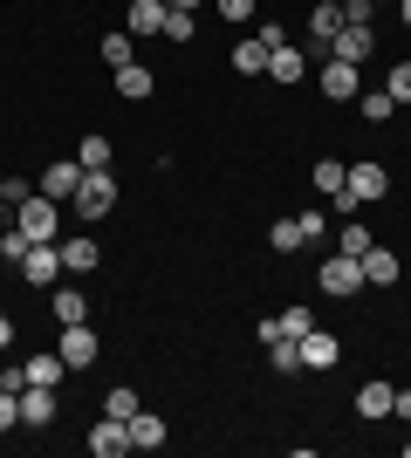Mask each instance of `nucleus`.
<instances>
[{
  "label": "nucleus",
  "mask_w": 411,
  "mask_h": 458,
  "mask_svg": "<svg viewBox=\"0 0 411 458\" xmlns=\"http://www.w3.org/2000/svg\"><path fill=\"white\" fill-rule=\"evenodd\" d=\"M14 226L28 233V240H62V199H48V191H28L14 206Z\"/></svg>",
  "instance_id": "nucleus-1"
},
{
  "label": "nucleus",
  "mask_w": 411,
  "mask_h": 458,
  "mask_svg": "<svg viewBox=\"0 0 411 458\" xmlns=\"http://www.w3.org/2000/svg\"><path fill=\"white\" fill-rule=\"evenodd\" d=\"M315 281H322V294H330V301H350L356 287H364V260H350V253H330V260L315 267Z\"/></svg>",
  "instance_id": "nucleus-2"
},
{
  "label": "nucleus",
  "mask_w": 411,
  "mask_h": 458,
  "mask_svg": "<svg viewBox=\"0 0 411 458\" xmlns=\"http://www.w3.org/2000/svg\"><path fill=\"white\" fill-rule=\"evenodd\" d=\"M69 206H76V219H103V212L117 206V178L110 172H82V185H76Z\"/></svg>",
  "instance_id": "nucleus-3"
},
{
  "label": "nucleus",
  "mask_w": 411,
  "mask_h": 458,
  "mask_svg": "<svg viewBox=\"0 0 411 458\" xmlns=\"http://www.w3.org/2000/svg\"><path fill=\"white\" fill-rule=\"evenodd\" d=\"M62 274H69V267H62V247H56V240H35V247L21 253V281H28V287H56Z\"/></svg>",
  "instance_id": "nucleus-4"
},
{
  "label": "nucleus",
  "mask_w": 411,
  "mask_h": 458,
  "mask_svg": "<svg viewBox=\"0 0 411 458\" xmlns=\"http://www.w3.org/2000/svg\"><path fill=\"white\" fill-rule=\"evenodd\" d=\"M343 35V0H315L309 7V55L330 62V41Z\"/></svg>",
  "instance_id": "nucleus-5"
},
{
  "label": "nucleus",
  "mask_w": 411,
  "mask_h": 458,
  "mask_svg": "<svg viewBox=\"0 0 411 458\" xmlns=\"http://www.w3.org/2000/svg\"><path fill=\"white\" fill-rule=\"evenodd\" d=\"M330 55H336V62H356V69H364V62L377 55V21H343V35L330 41Z\"/></svg>",
  "instance_id": "nucleus-6"
},
{
  "label": "nucleus",
  "mask_w": 411,
  "mask_h": 458,
  "mask_svg": "<svg viewBox=\"0 0 411 458\" xmlns=\"http://www.w3.org/2000/svg\"><path fill=\"white\" fill-rule=\"evenodd\" d=\"M315 89L330 96V103H356V96H364V76H356V62H322V76H315Z\"/></svg>",
  "instance_id": "nucleus-7"
},
{
  "label": "nucleus",
  "mask_w": 411,
  "mask_h": 458,
  "mask_svg": "<svg viewBox=\"0 0 411 458\" xmlns=\"http://www.w3.org/2000/svg\"><path fill=\"white\" fill-rule=\"evenodd\" d=\"M295 349H302V369H315V377L343 363V343H336L330 328H309V335H302V343H295Z\"/></svg>",
  "instance_id": "nucleus-8"
},
{
  "label": "nucleus",
  "mask_w": 411,
  "mask_h": 458,
  "mask_svg": "<svg viewBox=\"0 0 411 458\" xmlns=\"http://www.w3.org/2000/svg\"><path fill=\"white\" fill-rule=\"evenodd\" d=\"M90 452H97V458H124V452H131V424L103 411V418L90 424Z\"/></svg>",
  "instance_id": "nucleus-9"
},
{
  "label": "nucleus",
  "mask_w": 411,
  "mask_h": 458,
  "mask_svg": "<svg viewBox=\"0 0 411 458\" xmlns=\"http://www.w3.org/2000/svg\"><path fill=\"white\" fill-rule=\"evenodd\" d=\"M309 76V48H268V82H281V89H295V82Z\"/></svg>",
  "instance_id": "nucleus-10"
},
{
  "label": "nucleus",
  "mask_w": 411,
  "mask_h": 458,
  "mask_svg": "<svg viewBox=\"0 0 411 458\" xmlns=\"http://www.w3.org/2000/svg\"><path fill=\"white\" fill-rule=\"evenodd\" d=\"M21 424H28V431H48V424H56V390H48V383H28V390H21Z\"/></svg>",
  "instance_id": "nucleus-11"
},
{
  "label": "nucleus",
  "mask_w": 411,
  "mask_h": 458,
  "mask_svg": "<svg viewBox=\"0 0 411 458\" xmlns=\"http://www.w3.org/2000/svg\"><path fill=\"white\" fill-rule=\"evenodd\" d=\"M62 363H69V369H90V363H97V328H90V322H76V328H62Z\"/></svg>",
  "instance_id": "nucleus-12"
},
{
  "label": "nucleus",
  "mask_w": 411,
  "mask_h": 458,
  "mask_svg": "<svg viewBox=\"0 0 411 458\" xmlns=\"http://www.w3.org/2000/svg\"><path fill=\"white\" fill-rule=\"evenodd\" d=\"M124 35H165V0H131V14H124Z\"/></svg>",
  "instance_id": "nucleus-13"
},
{
  "label": "nucleus",
  "mask_w": 411,
  "mask_h": 458,
  "mask_svg": "<svg viewBox=\"0 0 411 458\" xmlns=\"http://www.w3.org/2000/svg\"><path fill=\"white\" fill-rule=\"evenodd\" d=\"M76 185H82V165H76V157L41 165V191H48V199H76Z\"/></svg>",
  "instance_id": "nucleus-14"
},
{
  "label": "nucleus",
  "mask_w": 411,
  "mask_h": 458,
  "mask_svg": "<svg viewBox=\"0 0 411 458\" xmlns=\"http://www.w3.org/2000/svg\"><path fill=\"white\" fill-rule=\"evenodd\" d=\"M21 369H28V383H48V390H56V383L69 377V363H62V349H35V356H28Z\"/></svg>",
  "instance_id": "nucleus-15"
},
{
  "label": "nucleus",
  "mask_w": 411,
  "mask_h": 458,
  "mask_svg": "<svg viewBox=\"0 0 411 458\" xmlns=\"http://www.w3.org/2000/svg\"><path fill=\"white\" fill-rule=\"evenodd\" d=\"M165 445V418L158 411H131V452H158Z\"/></svg>",
  "instance_id": "nucleus-16"
},
{
  "label": "nucleus",
  "mask_w": 411,
  "mask_h": 458,
  "mask_svg": "<svg viewBox=\"0 0 411 458\" xmlns=\"http://www.w3.org/2000/svg\"><path fill=\"white\" fill-rule=\"evenodd\" d=\"M398 274H405V267H398L391 247H371V253H364V287H391Z\"/></svg>",
  "instance_id": "nucleus-17"
},
{
  "label": "nucleus",
  "mask_w": 411,
  "mask_h": 458,
  "mask_svg": "<svg viewBox=\"0 0 411 458\" xmlns=\"http://www.w3.org/2000/svg\"><path fill=\"white\" fill-rule=\"evenodd\" d=\"M56 247H62V267H69V274L97 267V233H76V240H56Z\"/></svg>",
  "instance_id": "nucleus-18"
},
{
  "label": "nucleus",
  "mask_w": 411,
  "mask_h": 458,
  "mask_svg": "<svg viewBox=\"0 0 411 458\" xmlns=\"http://www.w3.org/2000/svg\"><path fill=\"white\" fill-rule=\"evenodd\" d=\"M391 397H398V390H391V383H364V390H356V418H391Z\"/></svg>",
  "instance_id": "nucleus-19"
},
{
  "label": "nucleus",
  "mask_w": 411,
  "mask_h": 458,
  "mask_svg": "<svg viewBox=\"0 0 411 458\" xmlns=\"http://www.w3.org/2000/svg\"><path fill=\"white\" fill-rule=\"evenodd\" d=\"M117 96L124 103H144V96H151V69H144V62H124L117 69Z\"/></svg>",
  "instance_id": "nucleus-20"
},
{
  "label": "nucleus",
  "mask_w": 411,
  "mask_h": 458,
  "mask_svg": "<svg viewBox=\"0 0 411 458\" xmlns=\"http://www.w3.org/2000/svg\"><path fill=\"white\" fill-rule=\"evenodd\" d=\"M336 253L364 260V253H371V226H364V219H343V226H336Z\"/></svg>",
  "instance_id": "nucleus-21"
},
{
  "label": "nucleus",
  "mask_w": 411,
  "mask_h": 458,
  "mask_svg": "<svg viewBox=\"0 0 411 458\" xmlns=\"http://www.w3.org/2000/svg\"><path fill=\"white\" fill-rule=\"evenodd\" d=\"M48 308H56V322H62V328H76V322H90V301H82L76 287H56V301H48Z\"/></svg>",
  "instance_id": "nucleus-22"
},
{
  "label": "nucleus",
  "mask_w": 411,
  "mask_h": 458,
  "mask_svg": "<svg viewBox=\"0 0 411 458\" xmlns=\"http://www.w3.org/2000/svg\"><path fill=\"white\" fill-rule=\"evenodd\" d=\"M268 369H274V377H295V369H302V349H295V335H274V343H268Z\"/></svg>",
  "instance_id": "nucleus-23"
},
{
  "label": "nucleus",
  "mask_w": 411,
  "mask_h": 458,
  "mask_svg": "<svg viewBox=\"0 0 411 458\" xmlns=\"http://www.w3.org/2000/svg\"><path fill=\"white\" fill-rule=\"evenodd\" d=\"M234 76H268V48H261L254 35H247V41L234 48Z\"/></svg>",
  "instance_id": "nucleus-24"
},
{
  "label": "nucleus",
  "mask_w": 411,
  "mask_h": 458,
  "mask_svg": "<svg viewBox=\"0 0 411 458\" xmlns=\"http://www.w3.org/2000/svg\"><path fill=\"white\" fill-rule=\"evenodd\" d=\"M97 55H103V69L117 76L124 62H137V48H131V35H103V41H97Z\"/></svg>",
  "instance_id": "nucleus-25"
},
{
  "label": "nucleus",
  "mask_w": 411,
  "mask_h": 458,
  "mask_svg": "<svg viewBox=\"0 0 411 458\" xmlns=\"http://www.w3.org/2000/svg\"><path fill=\"white\" fill-rule=\"evenodd\" d=\"M76 165H82V172H103V165H110V137L90 131V137L76 144Z\"/></svg>",
  "instance_id": "nucleus-26"
},
{
  "label": "nucleus",
  "mask_w": 411,
  "mask_h": 458,
  "mask_svg": "<svg viewBox=\"0 0 411 458\" xmlns=\"http://www.w3.org/2000/svg\"><path fill=\"white\" fill-rule=\"evenodd\" d=\"M274 328L302 343V335H309V328H315V315H309V308H302V301H295V308H281V315H274Z\"/></svg>",
  "instance_id": "nucleus-27"
},
{
  "label": "nucleus",
  "mask_w": 411,
  "mask_h": 458,
  "mask_svg": "<svg viewBox=\"0 0 411 458\" xmlns=\"http://www.w3.org/2000/svg\"><path fill=\"white\" fill-rule=\"evenodd\" d=\"M343 178H350V165H336V157H322V165H315V191H322V199H336V191H343Z\"/></svg>",
  "instance_id": "nucleus-28"
},
{
  "label": "nucleus",
  "mask_w": 411,
  "mask_h": 458,
  "mask_svg": "<svg viewBox=\"0 0 411 458\" xmlns=\"http://www.w3.org/2000/svg\"><path fill=\"white\" fill-rule=\"evenodd\" d=\"M268 247H274V253H295V247H309V240H302V226H295V219H274V226H268Z\"/></svg>",
  "instance_id": "nucleus-29"
},
{
  "label": "nucleus",
  "mask_w": 411,
  "mask_h": 458,
  "mask_svg": "<svg viewBox=\"0 0 411 458\" xmlns=\"http://www.w3.org/2000/svg\"><path fill=\"white\" fill-rule=\"evenodd\" d=\"M356 110L371 116V123H384V116H391L398 103H391V89H364V96H356Z\"/></svg>",
  "instance_id": "nucleus-30"
},
{
  "label": "nucleus",
  "mask_w": 411,
  "mask_h": 458,
  "mask_svg": "<svg viewBox=\"0 0 411 458\" xmlns=\"http://www.w3.org/2000/svg\"><path fill=\"white\" fill-rule=\"evenodd\" d=\"M28 247H35V240H28L21 226H7V233H0V260H7V267H21V253H28Z\"/></svg>",
  "instance_id": "nucleus-31"
},
{
  "label": "nucleus",
  "mask_w": 411,
  "mask_h": 458,
  "mask_svg": "<svg viewBox=\"0 0 411 458\" xmlns=\"http://www.w3.org/2000/svg\"><path fill=\"white\" fill-rule=\"evenodd\" d=\"M165 41H193V7H165Z\"/></svg>",
  "instance_id": "nucleus-32"
},
{
  "label": "nucleus",
  "mask_w": 411,
  "mask_h": 458,
  "mask_svg": "<svg viewBox=\"0 0 411 458\" xmlns=\"http://www.w3.org/2000/svg\"><path fill=\"white\" fill-rule=\"evenodd\" d=\"M103 411H110V418H124V424H131V411H144V403H137V390H124V383H117V390L103 397Z\"/></svg>",
  "instance_id": "nucleus-33"
},
{
  "label": "nucleus",
  "mask_w": 411,
  "mask_h": 458,
  "mask_svg": "<svg viewBox=\"0 0 411 458\" xmlns=\"http://www.w3.org/2000/svg\"><path fill=\"white\" fill-rule=\"evenodd\" d=\"M384 89H391V103L405 110V103H411V62H398L391 76H384Z\"/></svg>",
  "instance_id": "nucleus-34"
},
{
  "label": "nucleus",
  "mask_w": 411,
  "mask_h": 458,
  "mask_svg": "<svg viewBox=\"0 0 411 458\" xmlns=\"http://www.w3.org/2000/svg\"><path fill=\"white\" fill-rule=\"evenodd\" d=\"M21 424V390H0V431H14Z\"/></svg>",
  "instance_id": "nucleus-35"
},
{
  "label": "nucleus",
  "mask_w": 411,
  "mask_h": 458,
  "mask_svg": "<svg viewBox=\"0 0 411 458\" xmlns=\"http://www.w3.org/2000/svg\"><path fill=\"white\" fill-rule=\"evenodd\" d=\"M295 226H302V240H322V233H330V212H302Z\"/></svg>",
  "instance_id": "nucleus-36"
},
{
  "label": "nucleus",
  "mask_w": 411,
  "mask_h": 458,
  "mask_svg": "<svg viewBox=\"0 0 411 458\" xmlns=\"http://www.w3.org/2000/svg\"><path fill=\"white\" fill-rule=\"evenodd\" d=\"M28 191H35V185H28V178H0V206H21Z\"/></svg>",
  "instance_id": "nucleus-37"
},
{
  "label": "nucleus",
  "mask_w": 411,
  "mask_h": 458,
  "mask_svg": "<svg viewBox=\"0 0 411 458\" xmlns=\"http://www.w3.org/2000/svg\"><path fill=\"white\" fill-rule=\"evenodd\" d=\"M213 7H219L227 21H254V0H213Z\"/></svg>",
  "instance_id": "nucleus-38"
},
{
  "label": "nucleus",
  "mask_w": 411,
  "mask_h": 458,
  "mask_svg": "<svg viewBox=\"0 0 411 458\" xmlns=\"http://www.w3.org/2000/svg\"><path fill=\"white\" fill-rule=\"evenodd\" d=\"M254 41H261V48H281V41H288V28H281V21H261Z\"/></svg>",
  "instance_id": "nucleus-39"
},
{
  "label": "nucleus",
  "mask_w": 411,
  "mask_h": 458,
  "mask_svg": "<svg viewBox=\"0 0 411 458\" xmlns=\"http://www.w3.org/2000/svg\"><path fill=\"white\" fill-rule=\"evenodd\" d=\"M391 418H405V424H411V390H398V397H391Z\"/></svg>",
  "instance_id": "nucleus-40"
},
{
  "label": "nucleus",
  "mask_w": 411,
  "mask_h": 458,
  "mask_svg": "<svg viewBox=\"0 0 411 458\" xmlns=\"http://www.w3.org/2000/svg\"><path fill=\"white\" fill-rule=\"evenodd\" d=\"M7 349H14V322H7V315H0V356H7Z\"/></svg>",
  "instance_id": "nucleus-41"
},
{
  "label": "nucleus",
  "mask_w": 411,
  "mask_h": 458,
  "mask_svg": "<svg viewBox=\"0 0 411 458\" xmlns=\"http://www.w3.org/2000/svg\"><path fill=\"white\" fill-rule=\"evenodd\" d=\"M172 7H193V14H199V7H206V0H172Z\"/></svg>",
  "instance_id": "nucleus-42"
},
{
  "label": "nucleus",
  "mask_w": 411,
  "mask_h": 458,
  "mask_svg": "<svg viewBox=\"0 0 411 458\" xmlns=\"http://www.w3.org/2000/svg\"><path fill=\"white\" fill-rule=\"evenodd\" d=\"M398 14H405V28H411V0H398Z\"/></svg>",
  "instance_id": "nucleus-43"
},
{
  "label": "nucleus",
  "mask_w": 411,
  "mask_h": 458,
  "mask_svg": "<svg viewBox=\"0 0 411 458\" xmlns=\"http://www.w3.org/2000/svg\"><path fill=\"white\" fill-rule=\"evenodd\" d=\"M165 7H172V0H165Z\"/></svg>",
  "instance_id": "nucleus-44"
}]
</instances>
